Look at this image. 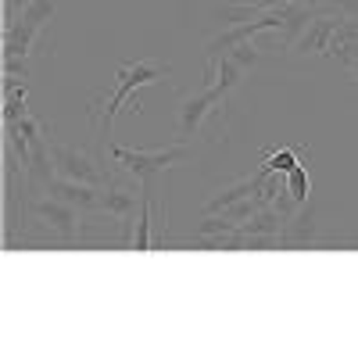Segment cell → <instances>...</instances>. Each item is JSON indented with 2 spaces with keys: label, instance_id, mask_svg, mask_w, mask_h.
<instances>
[{
  "label": "cell",
  "instance_id": "ac0fdd59",
  "mask_svg": "<svg viewBox=\"0 0 358 358\" xmlns=\"http://www.w3.org/2000/svg\"><path fill=\"white\" fill-rule=\"evenodd\" d=\"M301 4L312 8V11H326V8H330V0H301Z\"/></svg>",
  "mask_w": 358,
  "mask_h": 358
},
{
  "label": "cell",
  "instance_id": "9a60e30c",
  "mask_svg": "<svg viewBox=\"0 0 358 358\" xmlns=\"http://www.w3.org/2000/svg\"><path fill=\"white\" fill-rule=\"evenodd\" d=\"M241 226H236L233 219H226L222 212L219 215H204L201 222H197V236H215V233H236Z\"/></svg>",
  "mask_w": 358,
  "mask_h": 358
},
{
  "label": "cell",
  "instance_id": "5bb4252c",
  "mask_svg": "<svg viewBox=\"0 0 358 358\" xmlns=\"http://www.w3.org/2000/svg\"><path fill=\"white\" fill-rule=\"evenodd\" d=\"M226 57H233V62H236V65H241V69L248 72V69H255V65L262 62V47H258L255 40H244L241 47H233Z\"/></svg>",
  "mask_w": 358,
  "mask_h": 358
},
{
  "label": "cell",
  "instance_id": "9c48e42d",
  "mask_svg": "<svg viewBox=\"0 0 358 358\" xmlns=\"http://www.w3.org/2000/svg\"><path fill=\"white\" fill-rule=\"evenodd\" d=\"M319 241V219H315V204H301L294 212V219L283 226V248H308Z\"/></svg>",
  "mask_w": 358,
  "mask_h": 358
},
{
  "label": "cell",
  "instance_id": "8fae6325",
  "mask_svg": "<svg viewBox=\"0 0 358 358\" xmlns=\"http://www.w3.org/2000/svg\"><path fill=\"white\" fill-rule=\"evenodd\" d=\"M294 165H301V147H276V151H268L265 158H262V176H273V172H280V176H287Z\"/></svg>",
  "mask_w": 358,
  "mask_h": 358
},
{
  "label": "cell",
  "instance_id": "5b68a950",
  "mask_svg": "<svg viewBox=\"0 0 358 358\" xmlns=\"http://www.w3.org/2000/svg\"><path fill=\"white\" fill-rule=\"evenodd\" d=\"M33 219L43 222L57 241H65V244H76L79 241V219L83 212L65 201H57V197H33Z\"/></svg>",
  "mask_w": 358,
  "mask_h": 358
},
{
  "label": "cell",
  "instance_id": "277c9868",
  "mask_svg": "<svg viewBox=\"0 0 358 358\" xmlns=\"http://www.w3.org/2000/svg\"><path fill=\"white\" fill-rule=\"evenodd\" d=\"M50 158H54V172L65 176V179H76V183H90V187H108L111 183V172H104L94 158L79 147H65V143H54L50 140Z\"/></svg>",
  "mask_w": 358,
  "mask_h": 358
},
{
  "label": "cell",
  "instance_id": "e0dca14e",
  "mask_svg": "<svg viewBox=\"0 0 358 358\" xmlns=\"http://www.w3.org/2000/svg\"><path fill=\"white\" fill-rule=\"evenodd\" d=\"M248 4H251L255 11H268V8H283V4H290V0H248Z\"/></svg>",
  "mask_w": 358,
  "mask_h": 358
},
{
  "label": "cell",
  "instance_id": "7c38bea8",
  "mask_svg": "<svg viewBox=\"0 0 358 358\" xmlns=\"http://www.w3.org/2000/svg\"><path fill=\"white\" fill-rule=\"evenodd\" d=\"M25 94H29V86L18 79H8L4 83V122H18V118L29 115V104H25Z\"/></svg>",
  "mask_w": 358,
  "mask_h": 358
},
{
  "label": "cell",
  "instance_id": "d6986e66",
  "mask_svg": "<svg viewBox=\"0 0 358 358\" xmlns=\"http://www.w3.org/2000/svg\"><path fill=\"white\" fill-rule=\"evenodd\" d=\"M348 72H351V79H358V57H355V62L348 65Z\"/></svg>",
  "mask_w": 358,
  "mask_h": 358
},
{
  "label": "cell",
  "instance_id": "7a4b0ae2",
  "mask_svg": "<svg viewBox=\"0 0 358 358\" xmlns=\"http://www.w3.org/2000/svg\"><path fill=\"white\" fill-rule=\"evenodd\" d=\"M108 155L115 158V165H122L129 176H136L140 183H155V176L179 165L190 155V143L187 140H176L169 147H151V151H129V147H115L108 143Z\"/></svg>",
  "mask_w": 358,
  "mask_h": 358
},
{
  "label": "cell",
  "instance_id": "6da1fadb",
  "mask_svg": "<svg viewBox=\"0 0 358 358\" xmlns=\"http://www.w3.org/2000/svg\"><path fill=\"white\" fill-rule=\"evenodd\" d=\"M165 76H172V65L151 62V57H140V62H122V65H118L115 86L108 90V97L90 101V118H97V122H101V133H104L108 143H111V133H115V115L122 111V104L136 94L140 86L162 83Z\"/></svg>",
  "mask_w": 358,
  "mask_h": 358
},
{
  "label": "cell",
  "instance_id": "3957f363",
  "mask_svg": "<svg viewBox=\"0 0 358 358\" xmlns=\"http://www.w3.org/2000/svg\"><path fill=\"white\" fill-rule=\"evenodd\" d=\"M226 101H229V94L222 86H204L201 94H190V97H183L179 101V122H176V129H179V140H194L201 129H204V122L212 115H222V108H226Z\"/></svg>",
  "mask_w": 358,
  "mask_h": 358
},
{
  "label": "cell",
  "instance_id": "2e32d148",
  "mask_svg": "<svg viewBox=\"0 0 358 358\" xmlns=\"http://www.w3.org/2000/svg\"><path fill=\"white\" fill-rule=\"evenodd\" d=\"M330 8L344 18H358V0H330Z\"/></svg>",
  "mask_w": 358,
  "mask_h": 358
},
{
  "label": "cell",
  "instance_id": "ba28073f",
  "mask_svg": "<svg viewBox=\"0 0 358 358\" xmlns=\"http://www.w3.org/2000/svg\"><path fill=\"white\" fill-rule=\"evenodd\" d=\"M140 201H143V190L136 194L129 183H115V179H111L108 187H101V212L115 215L118 222H133Z\"/></svg>",
  "mask_w": 358,
  "mask_h": 358
},
{
  "label": "cell",
  "instance_id": "4fadbf2b",
  "mask_svg": "<svg viewBox=\"0 0 358 358\" xmlns=\"http://www.w3.org/2000/svg\"><path fill=\"white\" fill-rule=\"evenodd\" d=\"M287 190H290V197H294L297 204H305V201H308V194H312V179H308V169H305V165H294V169L287 172Z\"/></svg>",
  "mask_w": 358,
  "mask_h": 358
},
{
  "label": "cell",
  "instance_id": "ffe728a7",
  "mask_svg": "<svg viewBox=\"0 0 358 358\" xmlns=\"http://www.w3.org/2000/svg\"><path fill=\"white\" fill-rule=\"evenodd\" d=\"M233 4H248V0H233Z\"/></svg>",
  "mask_w": 358,
  "mask_h": 358
},
{
  "label": "cell",
  "instance_id": "8992f818",
  "mask_svg": "<svg viewBox=\"0 0 358 358\" xmlns=\"http://www.w3.org/2000/svg\"><path fill=\"white\" fill-rule=\"evenodd\" d=\"M341 22H344V15H337L334 8L315 11L312 25L305 29V36L294 43V50H301V54H330V43H334V36H337Z\"/></svg>",
  "mask_w": 358,
  "mask_h": 358
},
{
  "label": "cell",
  "instance_id": "30bf717a",
  "mask_svg": "<svg viewBox=\"0 0 358 358\" xmlns=\"http://www.w3.org/2000/svg\"><path fill=\"white\" fill-rule=\"evenodd\" d=\"M312 18H315L312 8H305L301 0H290V4H287V22H283V29H280L283 50H294V43L301 40V36H305V29L312 25Z\"/></svg>",
  "mask_w": 358,
  "mask_h": 358
},
{
  "label": "cell",
  "instance_id": "52a82bcc",
  "mask_svg": "<svg viewBox=\"0 0 358 358\" xmlns=\"http://www.w3.org/2000/svg\"><path fill=\"white\" fill-rule=\"evenodd\" d=\"M47 194L65 201L72 208H79L83 215L90 212H101V187H90V183H76V179H65V176H54L47 183Z\"/></svg>",
  "mask_w": 358,
  "mask_h": 358
}]
</instances>
